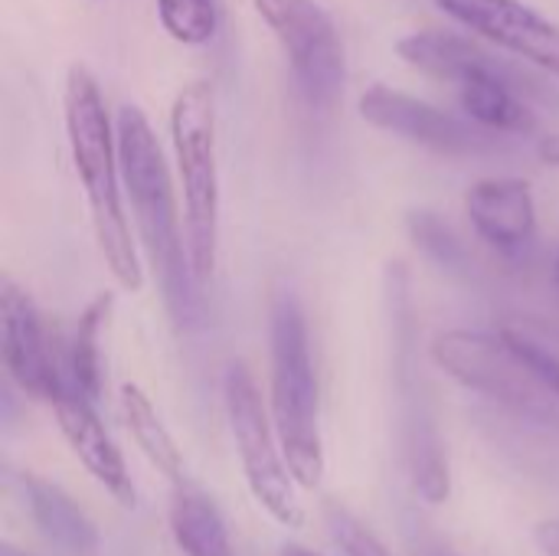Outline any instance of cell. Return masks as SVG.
<instances>
[{"instance_id":"obj_1","label":"cell","mask_w":559,"mask_h":556,"mask_svg":"<svg viewBox=\"0 0 559 556\" xmlns=\"http://www.w3.org/2000/svg\"><path fill=\"white\" fill-rule=\"evenodd\" d=\"M115 131H118L121 187L131 203L138 239L154 265L170 318L180 328H190L200 318V285L190 272L187 239L180 229L177 193H174L164 147L147 115L138 105L118 108Z\"/></svg>"},{"instance_id":"obj_2","label":"cell","mask_w":559,"mask_h":556,"mask_svg":"<svg viewBox=\"0 0 559 556\" xmlns=\"http://www.w3.org/2000/svg\"><path fill=\"white\" fill-rule=\"evenodd\" d=\"M62 118H66L72 167L88 200L98 252L124 292H141L144 272L121 203L124 187H121V164H118V131L111 128L102 85L85 66H72L66 72Z\"/></svg>"},{"instance_id":"obj_3","label":"cell","mask_w":559,"mask_h":556,"mask_svg":"<svg viewBox=\"0 0 559 556\" xmlns=\"http://www.w3.org/2000/svg\"><path fill=\"white\" fill-rule=\"evenodd\" d=\"M269 354H272V423L301 488H318L324 475V439L318 377L311 360L308 321L298 295L278 285L269 301Z\"/></svg>"},{"instance_id":"obj_4","label":"cell","mask_w":559,"mask_h":556,"mask_svg":"<svg viewBox=\"0 0 559 556\" xmlns=\"http://www.w3.org/2000/svg\"><path fill=\"white\" fill-rule=\"evenodd\" d=\"M170 144L183 190V239L190 272L203 288L219 256V161L216 102L210 82H190L170 105Z\"/></svg>"},{"instance_id":"obj_5","label":"cell","mask_w":559,"mask_h":556,"mask_svg":"<svg viewBox=\"0 0 559 556\" xmlns=\"http://www.w3.org/2000/svg\"><path fill=\"white\" fill-rule=\"evenodd\" d=\"M386 298L393 318V374H396V403H400V439L406 472L413 488L423 501L442 505L452 495V469L445 439L436 419L432 393L419 367L416 354V321H413V298L409 279L403 269L386 272Z\"/></svg>"},{"instance_id":"obj_6","label":"cell","mask_w":559,"mask_h":556,"mask_svg":"<svg viewBox=\"0 0 559 556\" xmlns=\"http://www.w3.org/2000/svg\"><path fill=\"white\" fill-rule=\"evenodd\" d=\"M432 360L455 383L488 397L521 419L559 426V397L501 334L465 328L445 331L432 344Z\"/></svg>"},{"instance_id":"obj_7","label":"cell","mask_w":559,"mask_h":556,"mask_svg":"<svg viewBox=\"0 0 559 556\" xmlns=\"http://www.w3.org/2000/svg\"><path fill=\"white\" fill-rule=\"evenodd\" d=\"M223 403L229 416V429L236 439V452L242 462L246 485L252 498L265 508L272 521L282 528H301L305 524V508L295 495V478L285 462L275 423L262 403L259 383L242 364H233L223 377Z\"/></svg>"},{"instance_id":"obj_8","label":"cell","mask_w":559,"mask_h":556,"mask_svg":"<svg viewBox=\"0 0 559 556\" xmlns=\"http://www.w3.org/2000/svg\"><path fill=\"white\" fill-rule=\"evenodd\" d=\"M262 23L292 62L311 105H331L344 88V43L318 0H252Z\"/></svg>"},{"instance_id":"obj_9","label":"cell","mask_w":559,"mask_h":556,"mask_svg":"<svg viewBox=\"0 0 559 556\" xmlns=\"http://www.w3.org/2000/svg\"><path fill=\"white\" fill-rule=\"evenodd\" d=\"M357 111L373 128L396 134L409 144H419L426 151H436V154L472 157V154H488L498 147V134L383 82H373L370 88L360 92Z\"/></svg>"},{"instance_id":"obj_10","label":"cell","mask_w":559,"mask_h":556,"mask_svg":"<svg viewBox=\"0 0 559 556\" xmlns=\"http://www.w3.org/2000/svg\"><path fill=\"white\" fill-rule=\"evenodd\" d=\"M0 354L13 383L36 400L56 403L59 393L69 387V380H62L56 367L33 298L10 275H0Z\"/></svg>"},{"instance_id":"obj_11","label":"cell","mask_w":559,"mask_h":556,"mask_svg":"<svg viewBox=\"0 0 559 556\" xmlns=\"http://www.w3.org/2000/svg\"><path fill=\"white\" fill-rule=\"evenodd\" d=\"M472 36H481L547 72L559 75V23L524 0H436Z\"/></svg>"},{"instance_id":"obj_12","label":"cell","mask_w":559,"mask_h":556,"mask_svg":"<svg viewBox=\"0 0 559 556\" xmlns=\"http://www.w3.org/2000/svg\"><path fill=\"white\" fill-rule=\"evenodd\" d=\"M56 410V423L59 433L66 436L72 456L88 469V475L121 505V508H134V482L128 475V465L118 452V446L111 442V436L105 433L95 403L88 397H82L72 383L59 393V400L52 403Z\"/></svg>"},{"instance_id":"obj_13","label":"cell","mask_w":559,"mask_h":556,"mask_svg":"<svg viewBox=\"0 0 559 556\" xmlns=\"http://www.w3.org/2000/svg\"><path fill=\"white\" fill-rule=\"evenodd\" d=\"M465 210L475 233L498 252L518 256L537 236L534 190L521 177H485L465 193Z\"/></svg>"},{"instance_id":"obj_14","label":"cell","mask_w":559,"mask_h":556,"mask_svg":"<svg viewBox=\"0 0 559 556\" xmlns=\"http://www.w3.org/2000/svg\"><path fill=\"white\" fill-rule=\"evenodd\" d=\"M396 56L403 62H409L413 69L432 75V79L452 82L455 88L465 79L498 66V59L481 43H475L472 36L449 33V29H416V33H406V36L396 39Z\"/></svg>"},{"instance_id":"obj_15","label":"cell","mask_w":559,"mask_h":556,"mask_svg":"<svg viewBox=\"0 0 559 556\" xmlns=\"http://www.w3.org/2000/svg\"><path fill=\"white\" fill-rule=\"evenodd\" d=\"M23 492H26V508L33 514V524L56 551H62L66 556H88L98 551L95 524L59 485L26 475Z\"/></svg>"},{"instance_id":"obj_16","label":"cell","mask_w":559,"mask_h":556,"mask_svg":"<svg viewBox=\"0 0 559 556\" xmlns=\"http://www.w3.org/2000/svg\"><path fill=\"white\" fill-rule=\"evenodd\" d=\"M459 102L468 121L491 134H518L534 128V115L524 98L514 92L504 66H491L459 85Z\"/></svg>"},{"instance_id":"obj_17","label":"cell","mask_w":559,"mask_h":556,"mask_svg":"<svg viewBox=\"0 0 559 556\" xmlns=\"http://www.w3.org/2000/svg\"><path fill=\"white\" fill-rule=\"evenodd\" d=\"M170 534L183 556H236L216 501L187 482L170 498Z\"/></svg>"},{"instance_id":"obj_18","label":"cell","mask_w":559,"mask_h":556,"mask_svg":"<svg viewBox=\"0 0 559 556\" xmlns=\"http://www.w3.org/2000/svg\"><path fill=\"white\" fill-rule=\"evenodd\" d=\"M121 416H124V426H128L131 439L144 452V459L160 475H167L174 485H183V456H180L170 429L164 426L160 413L154 410L151 397L138 383L121 387Z\"/></svg>"},{"instance_id":"obj_19","label":"cell","mask_w":559,"mask_h":556,"mask_svg":"<svg viewBox=\"0 0 559 556\" xmlns=\"http://www.w3.org/2000/svg\"><path fill=\"white\" fill-rule=\"evenodd\" d=\"M111 308H115V295L111 292H102L79 318L75 324V334H72V347H69V383L88 397L92 403H98L102 397V380H105V370H102V338H105V328H108V318H111Z\"/></svg>"},{"instance_id":"obj_20","label":"cell","mask_w":559,"mask_h":556,"mask_svg":"<svg viewBox=\"0 0 559 556\" xmlns=\"http://www.w3.org/2000/svg\"><path fill=\"white\" fill-rule=\"evenodd\" d=\"M534 370L537 377L559 397V328L537 321V318H518L504 321L498 331Z\"/></svg>"},{"instance_id":"obj_21","label":"cell","mask_w":559,"mask_h":556,"mask_svg":"<svg viewBox=\"0 0 559 556\" xmlns=\"http://www.w3.org/2000/svg\"><path fill=\"white\" fill-rule=\"evenodd\" d=\"M219 0H157V20L170 39L206 46L219 33Z\"/></svg>"},{"instance_id":"obj_22","label":"cell","mask_w":559,"mask_h":556,"mask_svg":"<svg viewBox=\"0 0 559 556\" xmlns=\"http://www.w3.org/2000/svg\"><path fill=\"white\" fill-rule=\"evenodd\" d=\"M406 226H409L413 242H416L436 265H442V269H449V272H462V269L468 265V256H465L462 239H459V236L452 233V226H449L442 216H436L432 210H413L409 220H406Z\"/></svg>"},{"instance_id":"obj_23","label":"cell","mask_w":559,"mask_h":556,"mask_svg":"<svg viewBox=\"0 0 559 556\" xmlns=\"http://www.w3.org/2000/svg\"><path fill=\"white\" fill-rule=\"evenodd\" d=\"M324 521H328L331 537L344 551V556H393L390 547L360 518H354L344 505L328 501L324 505Z\"/></svg>"},{"instance_id":"obj_24","label":"cell","mask_w":559,"mask_h":556,"mask_svg":"<svg viewBox=\"0 0 559 556\" xmlns=\"http://www.w3.org/2000/svg\"><path fill=\"white\" fill-rule=\"evenodd\" d=\"M409 547H413V554L416 556H462L455 554L449 544H442L436 534H429L423 524H413V528H409Z\"/></svg>"},{"instance_id":"obj_25","label":"cell","mask_w":559,"mask_h":556,"mask_svg":"<svg viewBox=\"0 0 559 556\" xmlns=\"http://www.w3.org/2000/svg\"><path fill=\"white\" fill-rule=\"evenodd\" d=\"M534 544L544 556H559V521H544L534 528Z\"/></svg>"},{"instance_id":"obj_26","label":"cell","mask_w":559,"mask_h":556,"mask_svg":"<svg viewBox=\"0 0 559 556\" xmlns=\"http://www.w3.org/2000/svg\"><path fill=\"white\" fill-rule=\"evenodd\" d=\"M540 161H544L547 167H559V131L540 141Z\"/></svg>"},{"instance_id":"obj_27","label":"cell","mask_w":559,"mask_h":556,"mask_svg":"<svg viewBox=\"0 0 559 556\" xmlns=\"http://www.w3.org/2000/svg\"><path fill=\"white\" fill-rule=\"evenodd\" d=\"M278 556H321V554H314V551H308V547H298V544H285Z\"/></svg>"},{"instance_id":"obj_28","label":"cell","mask_w":559,"mask_h":556,"mask_svg":"<svg viewBox=\"0 0 559 556\" xmlns=\"http://www.w3.org/2000/svg\"><path fill=\"white\" fill-rule=\"evenodd\" d=\"M0 556H29V554H23V551H16V547L3 544V547H0Z\"/></svg>"},{"instance_id":"obj_29","label":"cell","mask_w":559,"mask_h":556,"mask_svg":"<svg viewBox=\"0 0 559 556\" xmlns=\"http://www.w3.org/2000/svg\"><path fill=\"white\" fill-rule=\"evenodd\" d=\"M554 282H557V288H559V256H557V262H554Z\"/></svg>"}]
</instances>
